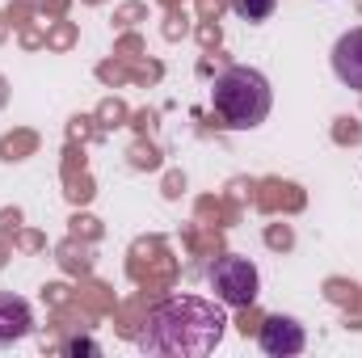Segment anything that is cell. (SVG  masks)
<instances>
[{"label":"cell","mask_w":362,"mask_h":358,"mask_svg":"<svg viewBox=\"0 0 362 358\" xmlns=\"http://www.w3.org/2000/svg\"><path fill=\"white\" fill-rule=\"evenodd\" d=\"M274 4H278V0H232V13H236L240 21H266L274 13Z\"/></svg>","instance_id":"7"},{"label":"cell","mask_w":362,"mask_h":358,"mask_svg":"<svg viewBox=\"0 0 362 358\" xmlns=\"http://www.w3.org/2000/svg\"><path fill=\"white\" fill-rule=\"evenodd\" d=\"M223 329H228V316L215 299L173 295V299H165L148 312L139 346L148 354H165V358H202L223 342Z\"/></svg>","instance_id":"1"},{"label":"cell","mask_w":362,"mask_h":358,"mask_svg":"<svg viewBox=\"0 0 362 358\" xmlns=\"http://www.w3.org/2000/svg\"><path fill=\"white\" fill-rule=\"evenodd\" d=\"M333 72L346 89L362 93V25L346 30L337 42H333Z\"/></svg>","instance_id":"5"},{"label":"cell","mask_w":362,"mask_h":358,"mask_svg":"<svg viewBox=\"0 0 362 358\" xmlns=\"http://www.w3.org/2000/svg\"><path fill=\"white\" fill-rule=\"evenodd\" d=\"M30 329H34V312H30V304H25L21 295H13V291H0V346L21 342Z\"/></svg>","instance_id":"6"},{"label":"cell","mask_w":362,"mask_h":358,"mask_svg":"<svg viewBox=\"0 0 362 358\" xmlns=\"http://www.w3.org/2000/svg\"><path fill=\"white\" fill-rule=\"evenodd\" d=\"M257 342H262V350L270 358H291V354H303L308 333H303V325H299L295 316H270V321L262 325Z\"/></svg>","instance_id":"4"},{"label":"cell","mask_w":362,"mask_h":358,"mask_svg":"<svg viewBox=\"0 0 362 358\" xmlns=\"http://www.w3.org/2000/svg\"><path fill=\"white\" fill-rule=\"evenodd\" d=\"M206 282H211L215 299L228 304V308H249V304H257V287H262L257 266H253L249 258H240V253L215 258V266L206 270Z\"/></svg>","instance_id":"3"},{"label":"cell","mask_w":362,"mask_h":358,"mask_svg":"<svg viewBox=\"0 0 362 358\" xmlns=\"http://www.w3.org/2000/svg\"><path fill=\"white\" fill-rule=\"evenodd\" d=\"M211 105L215 114L232 127V131H253L270 118V105H274V93L270 81L257 72V68H228L215 76V89H211Z\"/></svg>","instance_id":"2"}]
</instances>
